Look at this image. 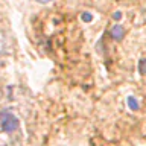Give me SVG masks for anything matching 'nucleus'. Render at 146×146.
I'll list each match as a JSON object with an SVG mask.
<instances>
[{"instance_id": "obj_1", "label": "nucleus", "mask_w": 146, "mask_h": 146, "mask_svg": "<svg viewBox=\"0 0 146 146\" xmlns=\"http://www.w3.org/2000/svg\"><path fill=\"white\" fill-rule=\"evenodd\" d=\"M21 128L18 117L9 110L0 113V146H12L20 137Z\"/></svg>"}, {"instance_id": "obj_2", "label": "nucleus", "mask_w": 146, "mask_h": 146, "mask_svg": "<svg viewBox=\"0 0 146 146\" xmlns=\"http://www.w3.org/2000/svg\"><path fill=\"white\" fill-rule=\"evenodd\" d=\"M111 35L114 36L116 40H120L122 36H123V29H122V26H119V25H116L111 29Z\"/></svg>"}, {"instance_id": "obj_3", "label": "nucleus", "mask_w": 146, "mask_h": 146, "mask_svg": "<svg viewBox=\"0 0 146 146\" xmlns=\"http://www.w3.org/2000/svg\"><path fill=\"white\" fill-rule=\"evenodd\" d=\"M5 49H6V44H5V36H3V34H0V59H2V55L5 53Z\"/></svg>"}, {"instance_id": "obj_4", "label": "nucleus", "mask_w": 146, "mask_h": 146, "mask_svg": "<svg viewBox=\"0 0 146 146\" xmlns=\"http://www.w3.org/2000/svg\"><path fill=\"white\" fill-rule=\"evenodd\" d=\"M82 18H84V20H87V21H90V20H91V15H88V14H84V15H82Z\"/></svg>"}, {"instance_id": "obj_5", "label": "nucleus", "mask_w": 146, "mask_h": 146, "mask_svg": "<svg viewBox=\"0 0 146 146\" xmlns=\"http://www.w3.org/2000/svg\"><path fill=\"white\" fill-rule=\"evenodd\" d=\"M129 105H131V107H134V108H137V102H135V100H132V99H129Z\"/></svg>"}, {"instance_id": "obj_6", "label": "nucleus", "mask_w": 146, "mask_h": 146, "mask_svg": "<svg viewBox=\"0 0 146 146\" xmlns=\"http://www.w3.org/2000/svg\"><path fill=\"white\" fill-rule=\"evenodd\" d=\"M35 2H38V3H50V2H53V0H35Z\"/></svg>"}]
</instances>
